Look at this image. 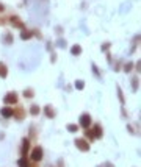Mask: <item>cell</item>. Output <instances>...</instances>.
I'll list each match as a JSON object with an SVG mask.
<instances>
[{
	"instance_id": "cell-30",
	"label": "cell",
	"mask_w": 141,
	"mask_h": 167,
	"mask_svg": "<svg viewBox=\"0 0 141 167\" xmlns=\"http://www.w3.org/2000/svg\"><path fill=\"white\" fill-rule=\"evenodd\" d=\"M56 61V53L55 52H52V56H50V63H55Z\"/></svg>"
},
{
	"instance_id": "cell-19",
	"label": "cell",
	"mask_w": 141,
	"mask_h": 167,
	"mask_svg": "<svg viewBox=\"0 0 141 167\" xmlns=\"http://www.w3.org/2000/svg\"><path fill=\"white\" fill-rule=\"evenodd\" d=\"M24 97H25V99H33V97H35V91L32 88H25L24 89Z\"/></svg>"
},
{
	"instance_id": "cell-31",
	"label": "cell",
	"mask_w": 141,
	"mask_h": 167,
	"mask_svg": "<svg viewBox=\"0 0 141 167\" xmlns=\"http://www.w3.org/2000/svg\"><path fill=\"white\" fill-rule=\"evenodd\" d=\"M115 71L118 72V71H121V61H118L116 64H115Z\"/></svg>"
},
{
	"instance_id": "cell-23",
	"label": "cell",
	"mask_w": 141,
	"mask_h": 167,
	"mask_svg": "<svg viewBox=\"0 0 141 167\" xmlns=\"http://www.w3.org/2000/svg\"><path fill=\"white\" fill-rule=\"evenodd\" d=\"M74 86H75V89H80V91H82V89L85 88V81H83V80H77Z\"/></svg>"
},
{
	"instance_id": "cell-25",
	"label": "cell",
	"mask_w": 141,
	"mask_h": 167,
	"mask_svg": "<svg viewBox=\"0 0 141 167\" xmlns=\"http://www.w3.org/2000/svg\"><path fill=\"white\" fill-rule=\"evenodd\" d=\"M110 47H111V44H110V42H105V44H102L101 50H102V52H107V50H108Z\"/></svg>"
},
{
	"instance_id": "cell-18",
	"label": "cell",
	"mask_w": 141,
	"mask_h": 167,
	"mask_svg": "<svg viewBox=\"0 0 141 167\" xmlns=\"http://www.w3.org/2000/svg\"><path fill=\"white\" fill-rule=\"evenodd\" d=\"M66 130L69 131V133H77L78 130H80V127L77 123H67V127H66Z\"/></svg>"
},
{
	"instance_id": "cell-9",
	"label": "cell",
	"mask_w": 141,
	"mask_h": 167,
	"mask_svg": "<svg viewBox=\"0 0 141 167\" xmlns=\"http://www.w3.org/2000/svg\"><path fill=\"white\" fill-rule=\"evenodd\" d=\"M42 113H44L46 117H49V119H55V116H56V111L53 109L52 105H46L44 108H42Z\"/></svg>"
},
{
	"instance_id": "cell-28",
	"label": "cell",
	"mask_w": 141,
	"mask_h": 167,
	"mask_svg": "<svg viewBox=\"0 0 141 167\" xmlns=\"http://www.w3.org/2000/svg\"><path fill=\"white\" fill-rule=\"evenodd\" d=\"M127 130H129V133H132V134H136V131L133 130V127H132V125H127Z\"/></svg>"
},
{
	"instance_id": "cell-4",
	"label": "cell",
	"mask_w": 141,
	"mask_h": 167,
	"mask_svg": "<svg viewBox=\"0 0 141 167\" xmlns=\"http://www.w3.org/2000/svg\"><path fill=\"white\" fill-rule=\"evenodd\" d=\"M74 145H75L80 151H90V148H91V144H90L85 137H77V139H74Z\"/></svg>"
},
{
	"instance_id": "cell-11",
	"label": "cell",
	"mask_w": 141,
	"mask_h": 167,
	"mask_svg": "<svg viewBox=\"0 0 141 167\" xmlns=\"http://www.w3.org/2000/svg\"><path fill=\"white\" fill-rule=\"evenodd\" d=\"M2 41H3V44L11 45V44L14 42V36H13V33H11V31H5L3 36H2Z\"/></svg>"
},
{
	"instance_id": "cell-22",
	"label": "cell",
	"mask_w": 141,
	"mask_h": 167,
	"mask_svg": "<svg viewBox=\"0 0 141 167\" xmlns=\"http://www.w3.org/2000/svg\"><path fill=\"white\" fill-rule=\"evenodd\" d=\"M116 92H118V97H119V102H121V105L124 106V105H125V99H124V94H122V89H121V86H116Z\"/></svg>"
},
{
	"instance_id": "cell-5",
	"label": "cell",
	"mask_w": 141,
	"mask_h": 167,
	"mask_svg": "<svg viewBox=\"0 0 141 167\" xmlns=\"http://www.w3.org/2000/svg\"><path fill=\"white\" fill-rule=\"evenodd\" d=\"M13 117L14 120H17V122H22L25 119V109L22 106H17V108H14L13 109Z\"/></svg>"
},
{
	"instance_id": "cell-35",
	"label": "cell",
	"mask_w": 141,
	"mask_h": 167,
	"mask_svg": "<svg viewBox=\"0 0 141 167\" xmlns=\"http://www.w3.org/2000/svg\"><path fill=\"white\" fill-rule=\"evenodd\" d=\"M30 167H36V165H35V164H32V165H30Z\"/></svg>"
},
{
	"instance_id": "cell-33",
	"label": "cell",
	"mask_w": 141,
	"mask_h": 167,
	"mask_svg": "<svg viewBox=\"0 0 141 167\" xmlns=\"http://www.w3.org/2000/svg\"><path fill=\"white\" fill-rule=\"evenodd\" d=\"M3 11H5V5L0 2V13H3Z\"/></svg>"
},
{
	"instance_id": "cell-8",
	"label": "cell",
	"mask_w": 141,
	"mask_h": 167,
	"mask_svg": "<svg viewBox=\"0 0 141 167\" xmlns=\"http://www.w3.org/2000/svg\"><path fill=\"white\" fill-rule=\"evenodd\" d=\"M10 22H11V25L14 27V28H19V30H24L25 28V24L19 19V16H11L10 17Z\"/></svg>"
},
{
	"instance_id": "cell-32",
	"label": "cell",
	"mask_w": 141,
	"mask_h": 167,
	"mask_svg": "<svg viewBox=\"0 0 141 167\" xmlns=\"http://www.w3.org/2000/svg\"><path fill=\"white\" fill-rule=\"evenodd\" d=\"M104 167H115V164H113V162H105Z\"/></svg>"
},
{
	"instance_id": "cell-6",
	"label": "cell",
	"mask_w": 141,
	"mask_h": 167,
	"mask_svg": "<svg viewBox=\"0 0 141 167\" xmlns=\"http://www.w3.org/2000/svg\"><path fill=\"white\" fill-rule=\"evenodd\" d=\"M30 139L28 137H24L22 139V147H21V156H24V158H27L28 156V151H30Z\"/></svg>"
},
{
	"instance_id": "cell-17",
	"label": "cell",
	"mask_w": 141,
	"mask_h": 167,
	"mask_svg": "<svg viewBox=\"0 0 141 167\" xmlns=\"http://www.w3.org/2000/svg\"><path fill=\"white\" fill-rule=\"evenodd\" d=\"M17 165H19V167H30L32 164H30V159H28V156H27V158L22 156V158L17 161Z\"/></svg>"
},
{
	"instance_id": "cell-2",
	"label": "cell",
	"mask_w": 141,
	"mask_h": 167,
	"mask_svg": "<svg viewBox=\"0 0 141 167\" xmlns=\"http://www.w3.org/2000/svg\"><path fill=\"white\" fill-rule=\"evenodd\" d=\"M78 127H82L83 130H86V128H90L91 125H93V117H91V114H88V113H83L82 116H80V119H78Z\"/></svg>"
},
{
	"instance_id": "cell-1",
	"label": "cell",
	"mask_w": 141,
	"mask_h": 167,
	"mask_svg": "<svg viewBox=\"0 0 141 167\" xmlns=\"http://www.w3.org/2000/svg\"><path fill=\"white\" fill-rule=\"evenodd\" d=\"M42 158H44V148H42L41 145H36V147H33L32 148V151H30V161H33V162H39V161H42Z\"/></svg>"
},
{
	"instance_id": "cell-24",
	"label": "cell",
	"mask_w": 141,
	"mask_h": 167,
	"mask_svg": "<svg viewBox=\"0 0 141 167\" xmlns=\"http://www.w3.org/2000/svg\"><path fill=\"white\" fill-rule=\"evenodd\" d=\"M91 71L94 72V75H96L97 78H101V72H99V69H97V66H96V64H93V66H91Z\"/></svg>"
},
{
	"instance_id": "cell-10",
	"label": "cell",
	"mask_w": 141,
	"mask_h": 167,
	"mask_svg": "<svg viewBox=\"0 0 141 167\" xmlns=\"http://www.w3.org/2000/svg\"><path fill=\"white\" fill-rule=\"evenodd\" d=\"M0 116L2 117H5V119H10V117H13V108L11 106H2L0 108Z\"/></svg>"
},
{
	"instance_id": "cell-7",
	"label": "cell",
	"mask_w": 141,
	"mask_h": 167,
	"mask_svg": "<svg viewBox=\"0 0 141 167\" xmlns=\"http://www.w3.org/2000/svg\"><path fill=\"white\" fill-rule=\"evenodd\" d=\"M91 131H93V134H94L96 139H102L104 137V128H102L101 123H94L93 127H91Z\"/></svg>"
},
{
	"instance_id": "cell-12",
	"label": "cell",
	"mask_w": 141,
	"mask_h": 167,
	"mask_svg": "<svg viewBox=\"0 0 141 167\" xmlns=\"http://www.w3.org/2000/svg\"><path fill=\"white\" fill-rule=\"evenodd\" d=\"M19 38H21L22 41H28V39H32V38H33V30H27V28L21 30Z\"/></svg>"
},
{
	"instance_id": "cell-15",
	"label": "cell",
	"mask_w": 141,
	"mask_h": 167,
	"mask_svg": "<svg viewBox=\"0 0 141 167\" xmlns=\"http://www.w3.org/2000/svg\"><path fill=\"white\" fill-rule=\"evenodd\" d=\"M8 77V66L5 63H0V78H6Z\"/></svg>"
},
{
	"instance_id": "cell-29",
	"label": "cell",
	"mask_w": 141,
	"mask_h": 167,
	"mask_svg": "<svg viewBox=\"0 0 141 167\" xmlns=\"http://www.w3.org/2000/svg\"><path fill=\"white\" fill-rule=\"evenodd\" d=\"M121 113H122V117H124V119L129 117V114H127V111H125V108H124V106H122V109H121Z\"/></svg>"
},
{
	"instance_id": "cell-16",
	"label": "cell",
	"mask_w": 141,
	"mask_h": 167,
	"mask_svg": "<svg viewBox=\"0 0 141 167\" xmlns=\"http://www.w3.org/2000/svg\"><path fill=\"white\" fill-rule=\"evenodd\" d=\"M28 111H30L32 116H39L41 114V106L39 105H30V109Z\"/></svg>"
},
{
	"instance_id": "cell-26",
	"label": "cell",
	"mask_w": 141,
	"mask_h": 167,
	"mask_svg": "<svg viewBox=\"0 0 141 167\" xmlns=\"http://www.w3.org/2000/svg\"><path fill=\"white\" fill-rule=\"evenodd\" d=\"M55 45H58V47H61V49H64L66 47V44H64V39H60L58 42H55Z\"/></svg>"
},
{
	"instance_id": "cell-3",
	"label": "cell",
	"mask_w": 141,
	"mask_h": 167,
	"mask_svg": "<svg viewBox=\"0 0 141 167\" xmlns=\"http://www.w3.org/2000/svg\"><path fill=\"white\" fill-rule=\"evenodd\" d=\"M19 97H17V92H14V91H10L5 97H3V103L6 106H11V105H19Z\"/></svg>"
},
{
	"instance_id": "cell-34",
	"label": "cell",
	"mask_w": 141,
	"mask_h": 167,
	"mask_svg": "<svg viewBox=\"0 0 141 167\" xmlns=\"http://www.w3.org/2000/svg\"><path fill=\"white\" fill-rule=\"evenodd\" d=\"M5 139V133H0V141H3Z\"/></svg>"
},
{
	"instance_id": "cell-14",
	"label": "cell",
	"mask_w": 141,
	"mask_h": 167,
	"mask_svg": "<svg viewBox=\"0 0 141 167\" xmlns=\"http://www.w3.org/2000/svg\"><path fill=\"white\" fill-rule=\"evenodd\" d=\"M85 139H86V141H88L90 144L96 141V137H94V134H93V131H91V127L85 130Z\"/></svg>"
},
{
	"instance_id": "cell-21",
	"label": "cell",
	"mask_w": 141,
	"mask_h": 167,
	"mask_svg": "<svg viewBox=\"0 0 141 167\" xmlns=\"http://www.w3.org/2000/svg\"><path fill=\"white\" fill-rule=\"evenodd\" d=\"M130 83H132V91L136 92V91H138V85H139V78H138V77H133V78L130 80Z\"/></svg>"
},
{
	"instance_id": "cell-20",
	"label": "cell",
	"mask_w": 141,
	"mask_h": 167,
	"mask_svg": "<svg viewBox=\"0 0 141 167\" xmlns=\"http://www.w3.org/2000/svg\"><path fill=\"white\" fill-rule=\"evenodd\" d=\"M121 71H124L125 74H130V72L133 71V63H132V61H129V63H125V64H124V67L121 69Z\"/></svg>"
},
{
	"instance_id": "cell-27",
	"label": "cell",
	"mask_w": 141,
	"mask_h": 167,
	"mask_svg": "<svg viewBox=\"0 0 141 167\" xmlns=\"http://www.w3.org/2000/svg\"><path fill=\"white\" fill-rule=\"evenodd\" d=\"M55 167H64V161L63 159H58V161H56V165Z\"/></svg>"
},
{
	"instance_id": "cell-13",
	"label": "cell",
	"mask_w": 141,
	"mask_h": 167,
	"mask_svg": "<svg viewBox=\"0 0 141 167\" xmlns=\"http://www.w3.org/2000/svg\"><path fill=\"white\" fill-rule=\"evenodd\" d=\"M82 52H83V49L78 44H74L72 47H70V55H72V56H80Z\"/></svg>"
}]
</instances>
